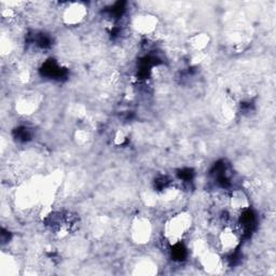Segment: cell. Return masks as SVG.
Here are the masks:
<instances>
[{
	"label": "cell",
	"mask_w": 276,
	"mask_h": 276,
	"mask_svg": "<svg viewBox=\"0 0 276 276\" xmlns=\"http://www.w3.org/2000/svg\"><path fill=\"white\" fill-rule=\"evenodd\" d=\"M192 219L189 214H178L166 223L165 234L171 243H178L191 228Z\"/></svg>",
	"instance_id": "6da1fadb"
},
{
	"label": "cell",
	"mask_w": 276,
	"mask_h": 276,
	"mask_svg": "<svg viewBox=\"0 0 276 276\" xmlns=\"http://www.w3.org/2000/svg\"><path fill=\"white\" fill-rule=\"evenodd\" d=\"M239 240V232L232 228H229V226L228 228H224L219 235L220 247L224 252L233 251L240 243Z\"/></svg>",
	"instance_id": "7a4b0ae2"
},
{
	"label": "cell",
	"mask_w": 276,
	"mask_h": 276,
	"mask_svg": "<svg viewBox=\"0 0 276 276\" xmlns=\"http://www.w3.org/2000/svg\"><path fill=\"white\" fill-rule=\"evenodd\" d=\"M86 14L85 7L81 4H73L66 8L64 13V19L68 24H77L80 23Z\"/></svg>",
	"instance_id": "3957f363"
},
{
	"label": "cell",
	"mask_w": 276,
	"mask_h": 276,
	"mask_svg": "<svg viewBox=\"0 0 276 276\" xmlns=\"http://www.w3.org/2000/svg\"><path fill=\"white\" fill-rule=\"evenodd\" d=\"M134 224H135L133 228L134 238L140 242H144L145 240H148L150 234V228L148 222L145 220H137V222H135Z\"/></svg>",
	"instance_id": "277c9868"
},
{
	"label": "cell",
	"mask_w": 276,
	"mask_h": 276,
	"mask_svg": "<svg viewBox=\"0 0 276 276\" xmlns=\"http://www.w3.org/2000/svg\"><path fill=\"white\" fill-rule=\"evenodd\" d=\"M155 23L156 19L153 16L145 15L136 19L135 27L137 28V31H140L141 33H150L154 29Z\"/></svg>",
	"instance_id": "5b68a950"
},
{
	"label": "cell",
	"mask_w": 276,
	"mask_h": 276,
	"mask_svg": "<svg viewBox=\"0 0 276 276\" xmlns=\"http://www.w3.org/2000/svg\"><path fill=\"white\" fill-rule=\"evenodd\" d=\"M207 42H209V37L205 35H196L191 38V45L196 50H201V49L205 48Z\"/></svg>",
	"instance_id": "8992f818"
}]
</instances>
